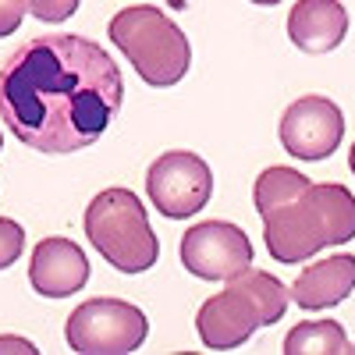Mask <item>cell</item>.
<instances>
[{"mask_svg":"<svg viewBox=\"0 0 355 355\" xmlns=\"http://www.w3.org/2000/svg\"><path fill=\"white\" fill-rule=\"evenodd\" d=\"M121 100V68L85 36H36L0 68V117L36 153H78L93 146L117 117Z\"/></svg>","mask_w":355,"mask_h":355,"instance_id":"obj_1","label":"cell"},{"mask_svg":"<svg viewBox=\"0 0 355 355\" xmlns=\"http://www.w3.org/2000/svg\"><path fill=\"white\" fill-rule=\"evenodd\" d=\"M252 202L263 217L266 252L277 263H302L355 239V196L338 182L316 185L295 167H266Z\"/></svg>","mask_w":355,"mask_h":355,"instance_id":"obj_2","label":"cell"},{"mask_svg":"<svg viewBox=\"0 0 355 355\" xmlns=\"http://www.w3.org/2000/svg\"><path fill=\"white\" fill-rule=\"evenodd\" d=\"M291 288L266 270H242L224 281V291L206 299L196 313L199 341L214 352L245 345L259 327H270L288 313Z\"/></svg>","mask_w":355,"mask_h":355,"instance_id":"obj_3","label":"cell"},{"mask_svg":"<svg viewBox=\"0 0 355 355\" xmlns=\"http://www.w3.org/2000/svg\"><path fill=\"white\" fill-rule=\"evenodd\" d=\"M107 33H110V43L128 57L146 85L167 89L189 75L192 46L185 33L160 8L139 4V8L117 11L107 25Z\"/></svg>","mask_w":355,"mask_h":355,"instance_id":"obj_4","label":"cell"},{"mask_svg":"<svg viewBox=\"0 0 355 355\" xmlns=\"http://www.w3.org/2000/svg\"><path fill=\"white\" fill-rule=\"evenodd\" d=\"M85 239L121 274H146L160 256L146 206L128 189H103L85 206Z\"/></svg>","mask_w":355,"mask_h":355,"instance_id":"obj_5","label":"cell"},{"mask_svg":"<svg viewBox=\"0 0 355 355\" xmlns=\"http://www.w3.org/2000/svg\"><path fill=\"white\" fill-rule=\"evenodd\" d=\"M64 334L82 355H128L150 338V320L125 299H89L75 306Z\"/></svg>","mask_w":355,"mask_h":355,"instance_id":"obj_6","label":"cell"},{"mask_svg":"<svg viewBox=\"0 0 355 355\" xmlns=\"http://www.w3.org/2000/svg\"><path fill=\"white\" fill-rule=\"evenodd\" d=\"M146 192L164 217L189 220L214 196L210 164L189 150H171L157 157V164H150V171H146Z\"/></svg>","mask_w":355,"mask_h":355,"instance_id":"obj_7","label":"cell"},{"mask_svg":"<svg viewBox=\"0 0 355 355\" xmlns=\"http://www.w3.org/2000/svg\"><path fill=\"white\" fill-rule=\"evenodd\" d=\"M182 266L199 281H227L252 266V242L227 220L192 224L182 239Z\"/></svg>","mask_w":355,"mask_h":355,"instance_id":"obj_8","label":"cell"},{"mask_svg":"<svg viewBox=\"0 0 355 355\" xmlns=\"http://www.w3.org/2000/svg\"><path fill=\"white\" fill-rule=\"evenodd\" d=\"M277 135L295 160H327L345 139V114L327 96H302L284 110Z\"/></svg>","mask_w":355,"mask_h":355,"instance_id":"obj_9","label":"cell"},{"mask_svg":"<svg viewBox=\"0 0 355 355\" xmlns=\"http://www.w3.org/2000/svg\"><path fill=\"white\" fill-rule=\"evenodd\" d=\"M85 281H89V259L75 242L43 239L33 249L28 284L36 288V295H43V299H68V295L85 288Z\"/></svg>","mask_w":355,"mask_h":355,"instance_id":"obj_10","label":"cell"},{"mask_svg":"<svg viewBox=\"0 0 355 355\" xmlns=\"http://www.w3.org/2000/svg\"><path fill=\"white\" fill-rule=\"evenodd\" d=\"M352 291H355V256L338 252L306 266L295 277L291 302L299 309H331V306H341Z\"/></svg>","mask_w":355,"mask_h":355,"instance_id":"obj_11","label":"cell"},{"mask_svg":"<svg viewBox=\"0 0 355 355\" xmlns=\"http://www.w3.org/2000/svg\"><path fill=\"white\" fill-rule=\"evenodd\" d=\"M288 36L306 53H331L348 36V11L338 0H299L288 15Z\"/></svg>","mask_w":355,"mask_h":355,"instance_id":"obj_12","label":"cell"},{"mask_svg":"<svg viewBox=\"0 0 355 355\" xmlns=\"http://www.w3.org/2000/svg\"><path fill=\"white\" fill-rule=\"evenodd\" d=\"M284 352L288 355H341V352H352V345L338 320H306L288 331Z\"/></svg>","mask_w":355,"mask_h":355,"instance_id":"obj_13","label":"cell"},{"mask_svg":"<svg viewBox=\"0 0 355 355\" xmlns=\"http://www.w3.org/2000/svg\"><path fill=\"white\" fill-rule=\"evenodd\" d=\"M21 249H25V231H21V224L0 217V270H4V266H11V263L21 256Z\"/></svg>","mask_w":355,"mask_h":355,"instance_id":"obj_14","label":"cell"},{"mask_svg":"<svg viewBox=\"0 0 355 355\" xmlns=\"http://www.w3.org/2000/svg\"><path fill=\"white\" fill-rule=\"evenodd\" d=\"M36 21H68L78 11V0H25Z\"/></svg>","mask_w":355,"mask_h":355,"instance_id":"obj_15","label":"cell"},{"mask_svg":"<svg viewBox=\"0 0 355 355\" xmlns=\"http://www.w3.org/2000/svg\"><path fill=\"white\" fill-rule=\"evenodd\" d=\"M25 0H0V36H11L15 28L21 25V15H25Z\"/></svg>","mask_w":355,"mask_h":355,"instance_id":"obj_16","label":"cell"},{"mask_svg":"<svg viewBox=\"0 0 355 355\" xmlns=\"http://www.w3.org/2000/svg\"><path fill=\"white\" fill-rule=\"evenodd\" d=\"M4 352H21V355H36L33 341H21V338H0V355Z\"/></svg>","mask_w":355,"mask_h":355,"instance_id":"obj_17","label":"cell"},{"mask_svg":"<svg viewBox=\"0 0 355 355\" xmlns=\"http://www.w3.org/2000/svg\"><path fill=\"white\" fill-rule=\"evenodd\" d=\"M348 167H352V174H355V142H352V153H348Z\"/></svg>","mask_w":355,"mask_h":355,"instance_id":"obj_18","label":"cell"},{"mask_svg":"<svg viewBox=\"0 0 355 355\" xmlns=\"http://www.w3.org/2000/svg\"><path fill=\"white\" fill-rule=\"evenodd\" d=\"M252 4H266V8H270V4H281V0H252Z\"/></svg>","mask_w":355,"mask_h":355,"instance_id":"obj_19","label":"cell"},{"mask_svg":"<svg viewBox=\"0 0 355 355\" xmlns=\"http://www.w3.org/2000/svg\"><path fill=\"white\" fill-rule=\"evenodd\" d=\"M0 146H4V135H0Z\"/></svg>","mask_w":355,"mask_h":355,"instance_id":"obj_20","label":"cell"}]
</instances>
